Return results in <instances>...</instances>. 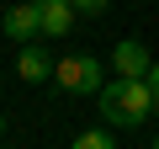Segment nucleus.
<instances>
[{
	"instance_id": "nucleus-7",
	"label": "nucleus",
	"mask_w": 159,
	"mask_h": 149,
	"mask_svg": "<svg viewBox=\"0 0 159 149\" xmlns=\"http://www.w3.org/2000/svg\"><path fill=\"white\" fill-rule=\"evenodd\" d=\"M69 149H117V138H111L106 128H90V133H80Z\"/></svg>"
},
{
	"instance_id": "nucleus-6",
	"label": "nucleus",
	"mask_w": 159,
	"mask_h": 149,
	"mask_svg": "<svg viewBox=\"0 0 159 149\" xmlns=\"http://www.w3.org/2000/svg\"><path fill=\"white\" fill-rule=\"evenodd\" d=\"M148 64H154V59H148V48H143V43H133V37H122V43L111 48V69H117V74H133V80H143V74H148Z\"/></svg>"
},
{
	"instance_id": "nucleus-11",
	"label": "nucleus",
	"mask_w": 159,
	"mask_h": 149,
	"mask_svg": "<svg viewBox=\"0 0 159 149\" xmlns=\"http://www.w3.org/2000/svg\"><path fill=\"white\" fill-rule=\"evenodd\" d=\"M154 149H159V138H154Z\"/></svg>"
},
{
	"instance_id": "nucleus-9",
	"label": "nucleus",
	"mask_w": 159,
	"mask_h": 149,
	"mask_svg": "<svg viewBox=\"0 0 159 149\" xmlns=\"http://www.w3.org/2000/svg\"><path fill=\"white\" fill-rule=\"evenodd\" d=\"M148 85H154V117H159V59L148 64Z\"/></svg>"
},
{
	"instance_id": "nucleus-10",
	"label": "nucleus",
	"mask_w": 159,
	"mask_h": 149,
	"mask_svg": "<svg viewBox=\"0 0 159 149\" xmlns=\"http://www.w3.org/2000/svg\"><path fill=\"white\" fill-rule=\"evenodd\" d=\"M0 133H6V117H0Z\"/></svg>"
},
{
	"instance_id": "nucleus-3",
	"label": "nucleus",
	"mask_w": 159,
	"mask_h": 149,
	"mask_svg": "<svg viewBox=\"0 0 159 149\" xmlns=\"http://www.w3.org/2000/svg\"><path fill=\"white\" fill-rule=\"evenodd\" d=\"M0 32H6L16 48H21V43H37V37H43V11H37V0H27V6H6Z\"/></svg>"
},
{
	"instance_id": "nucleus-1",
	"label": "nucleus",
	"mask_w": 159,
	"mask_h": 149,
	"mask_svg": "<svg viewBox=\"0 0 159 149\" xmlns=\"http://www.w3.org/2000/svg\"><path fill=\"white\" fill-rule=\"evenodd\" d=\"M96 101H101L106 128H143L148 112H154V85H148V74H143V80L117 74V80H106V85L96 91Z\"/></svg>"
},
{
	"instance_id": "nucleus-2",
	"label": "nucleus",
	"mask_w": 159,
	"mask_h": 149,
	"mask_svg": "<svg viewBox=\"0 0 159 149\" xmlns=\"http://www.w3.org/2000/svg\"><path fill=\"white\" fill-rule=\"evenodd\" d=\"M53 85L69 91V96H96V91L106 85V69H101L96 53H64V59L53 64Z\"/></svg>"
},
{
	"instance_id": "nucleus-8",
	"label": "nucleus",
	"mask_w": 159,
	"mask_h": 149,
	"mask_svg": "<svg viewBox=\"0 0 159 149\" xmlns=\"http://www.w3.org/2000/svg\"><path fill=\"white\" fill-rule=\"evenodd\" d=\"M106 6H111V0H74L80 16H106Z\"/></svg>"
},
{
	"instance_id": "nucleus-4",
	"label": "nucleus",
	"mask_w": 159,
	"mask_h": 149,
	"mask_svg": "<svg viewBox=\"0 0 159 149\" xmlns=\"http://www.w3.org/2000/svg\"><path fill=\"white\" fill-rule=\"evenodd\" d=\"M37 11H43V37L58 43V37L74 32V16H80V11H74V0H37Z\"/></svg>"
},
{
	"instance_id": "nucleus-5",
	"label": "nucleus",
	"mask_w": 159,
	"mask_h": 149,
	"mask_svg": "<svg viewBox=\"0 0 159 149\" xmlns=\"http://www.w3.org/2000/svg\"><path fill=\"white\" fill-rule=\"evenodd\" d=\"M16 74L27 85H43V80H53V59H48V48H37V43H21L16 48Z\"/></svg>"
}]
</instances>
